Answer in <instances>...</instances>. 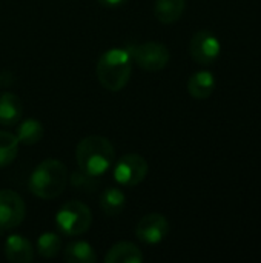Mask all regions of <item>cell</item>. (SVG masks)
I'll use <instances>...</instances> for the list:
<instances>
[{
  "instance_id": "1",
  "label": "cell",
  "mask_w": 261,
  "mask_h": 263,
  "mask_svg": "<svg viewBox=\"0 0 261 263\" xmlns=\"http://www.w3.org/2000/svg\"><path fill=\"white\" fill-rule=\"evenodd\" d=\"M114 146L102 136H88L82 139L75 149V160L80 171L100 177L114 165Z\"/></svg>"
},
{
  "instance_id": "2",
  "label": "cell",
  "mask_w": 261,
  "mask_h": 263,
  "mask_svg": "<svg viewBox=\"0 0 261 263\" xmlns=\"http://www.w3.org/2000/svg\"><path fill=\"white\" fill-rule=\"evenodd\" d=\"M132 63L128 48H112L105 51L97 62V79L100 85L111 92L123 89L131 79Z\"/></svg>"
},
{
  "instance_id": "3",
  "label": "cell",
  "mask_w": 261,
  "mask_h": 263,
  "mask_svg": "<svg viewBox=\"0 0 261 263\" xmlns=\"http://www.w3.org/2000/svg\"><path fill=\"white\" fill-rule=\"evenodd\" d=\"M68 183L66 166L55 159H48L42 162L29 177V191L43 200H51L58 197Z\"/></svg>"
},
{
  "instance_id": "4",
  "label": "cell",
  "mask_w": 261,
  "mask_h": 263,
  "mask_svg": "<svg viewBox=\"0 0 261 263\" xmlns=\"http://www.w3.org/2000/svg\"><path fill=\"white\" fill-rule=\"evenodd\" d=\"M57 227L66 236H80L86 233L92 222L91 210L77 200L66 202L57 213Z\"/></svg>"
},
{
  "instance_id": "5",
  "label": "cell",
  "mask_w": 261,
  "mask_h": 263,
  "mask_svg": "<svg viewBox=\"0 0 261 263\" xmlns=\"http://www.w3.org/2000/svg\"><path fill=\"white\" fill-rule=\"evenodd\" d=\"M132 62L137 63L145 71H162L169 63V49L160 42H145L140 45H132L128 48Z\"/></svg>"
},
{
  "instance_id": "6",
  "label": "cell",
  "mask_w": 261,
  "mask_h": 263,
  "mask_svg": "<svg viewBox=\"0 0 261 263\" xmlns=\"http://www.w3.org/2000/svg\"><path fill=\"white\" fill-rule=\"evenodd\" d=\"M149 171L148 162L140 154H125L114 166V179L123 186L140 185Z\"/></svg>"
},
{
  "instance_id": "7",
  "label": "cell",
  "mask_w": 261,
  "mask_h": 263,
  "mask_svg": "<svg viewBox=\"0 0 261 263\" xmlns=\"http://www.w3.org/2000/svg\"><path fill=\"white\" fill-rule=\"evenodd\" d=\"M220 52H222V43L214 32L208 29H202L192 35L189 43V54L197 63L211 65L220 57Z\"/></svg>"
},
{
  "instance_id": "8",
  "label": "cell",
  "mask_w": 261,
  "mask_h": 263,
  "mask_svg": "<svg viewBox=\"0 0 261 263\" xmlns=\"http://www.w3.org/2000/svg\"><path fill=\"white\" fill-rule=\"evenodd\" d=\"M26 214L23 199L11 190H0V230L17 228Z\"/></svg>"
},
{
  "instance_id": "9",
  "label": "cell",
  "mask_w": 261,
  "mask_h": 263,
  "mask_svg": "<svg viewBox=\"0 0 261 263\" xmlns=\"http://www.w3.org/2000/svg\"><path fill=\"white\" fill-rule=\"evenodd\" d=\"M169 233V222L165 216L158 213L146 214L140 219L135 228V236L140 242L146 245H157L166 239Z\"/></svg>"
},
{
  "instance_id": "10",
  "label": "cell",
  "mask_w": 261,
  "mask_h": 263,
  "mask_svg": "<svg viewBox=\"0 0 261 263\" xmlns=\"http://www.w3.org/2000/svg\"><path fill=\"white\" fill-rule=\"evenodd\" d=\"M5 257L12 263H31L34 259V248L28 239L14 234L5 242Z\"/></svg>"
},
{
  "instance_id": "11",
  "label": "cell",
  "mask_w": 261,
  "mask_h": 263,
  "mask_svg": "<svg viewBox=\"0 0 261 263\" xmlns=\"http://www.w3.org/2000/svg\"><path fill=\"white\" fill-rule=\"evenodd\" d=\"M23 116L22 100L12 92H3L0 96V125L14 126Z\"/></svg>"
},
{
  "instance_id": "12",
  "label": "cell",
  "mask_w": 261,
  "mask_h": 263,
  "mask_svg": "<svg viewBox=\"0 0 261 263\" xmlns=\"http://www.w3.org/2000/svg\"><path fill=\"white\" fill-rule=\"evenodd\" d=\"M215 89V77L211 71H197L188 80V91L194 99L203 100L212 96Z\"/></svg>"
},
{
  "instance_id": "13",
  "label": "cell",
  "mask_w": 261,
  "mask_h": 263,
  "mask_svg": "<svg viewBox=\"0 0 261 263\" xmlns=\"http://www.w3.org/2000/svg\"><path fill=\"white\" fill-rule=\"evenodd\" d=\"M106 263H140L143 262V254L137 245L131 242H120L111 247L105 256Z\"/></svg>"
},
{
  "instance_id": "14",
  "label": "cell",
  "mask_w": 261,
  "mask_h": 263,
  "mask_svg": "<svg viewBox=\"0 0 261 263\" xmlns=\"http://www.w3.org/2000/svg\"><path fill=\"white\" fill-rule=\"evenodd\" d=\"M186 9V0H155L154 14L158 22L165 25L175 23L180 20Z\"/></svg>"
},
{
  "instance_id": "15",
  "label": "cell",
  "mask_w": 261,
  "mask_h": 263,
  "mask_svg": "<svg viewBox=\"0 0 261 263\" xmlns=\"http://www.w3.org/2000/svg\"><path fill=\"white\" fill-rule=\"evenodd\" d=\"M126 206V196L118 188H106L100 194V208L106 216H118Z\"/></svg>"
},
{
  "instance_id": "16",
  "label": "cell",
  "mask_w": 261,
  "mask_h": 263,
  "mask_svg": "<svg viewBox=\"0 0 261 263\" xmlns=\"http://www.w3.org/2000/svg\"><path fill=\"white\" fill-rule=\"evenodd\" d=\"M63 257L68 263H95L97 254L94 248L83 240L71 242L63 253Z\"/></svg>"
},
{
  "instance_id": "17",
  "label": "cell",
  "mask_w": 261,
  "mask_h": 263,
  "mask_svg": "<svg viewBox=\"0 0 261 263\" xmlns=\"http://www.w3.org/2000/svg\"><path fill=\"white\" fill-rule=\"evenodd\" d=\"M15 137L18 143L22 145H26V146L35 145L43 137V125L35 119H28L18 126Z\"/></svg>"
},
{
  "instance_id": "18",
  "label": "cell",
  "mask_w": 261,
  "mask_h": 263,
  "mask_svg": "<svg viewBox=\"0 0 261 263\" xmlns=\"http://www.w3.org/2000/svg\"><path fill=\"white\" fill-rule=\"evenodd\" d=\"M18 140L12 133L0 131V168L11 165L18 153Z\"/></svg>"
},
{
  "instance_id": "19",
  "label": "cell",
  "mask_w": 261,
  "mask_h": 263,
  "mask_svg": "<svg viewBox=\"0 0 261 263\" xmlns=\"http://www.w3.org/2000/svg\"><path fill=\"white\" fill-rule=\"evenodd\" d=\"M38 254L45 259L55 257L62 250V240L55 233H43L37 240Z\"/></svg>"
},
{
  "instance_id": "20",
  "label": "cell",
  "mask_w": 261,
  "mask_h": 263,
  "mask_svg": "<svg viewBox=\"0 0 261 263\" xmlns=\"http://www.w3.org/2000/svg\"><path fill=\"white\" fill-rule=\"evenodd\" d=\"M69 179V183L75 188V190H80V191H94L98 185V179L94 177V176H89L83 171H78V173H74L71 174Z\"/></svg>"
},
{
  "instance_id": "21",
  "label": "cell",
  "mask_w": 261,
  "mask_h": 263,
  "mask_svg": "<svg viewBox=\"0 0 261 263\" xmlns=\"http://www.w3.org/2000/svg\"><path fill=\"white\" fill-rule=\"evenodd\" d=\"M100 5L106 6V8H117V6H122L126 0H98Z\"/></svg>"
}]
</instances>
